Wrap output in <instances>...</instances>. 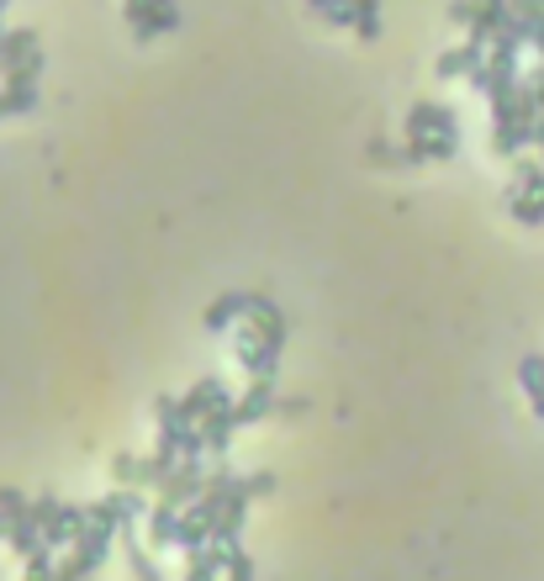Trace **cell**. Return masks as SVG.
<instances>
[{
	"mask_svg": "<svg viewBox=\"0 0 544 581\" xmlns=\"http://www.w3.org/2000/svg\"><path fill=\"white\" fill-rule=\"evenodd\" d=\"M11 524H17V513H11V508H0V539L11 534Z\"/></svg>",
	"mask_w": 544,
	"mask_h": 581,
	"instance_id": "obj_33",
	"label": "cell"
},
{
	"mask_svg": "<svg viewBox=\"0 0 544 581\" xmlns=\"http://www.w3.org/2000/svg\"><path fill=\"white\" fill-rule=\"evenodd\" d=\"M0 38H6V17H0Z\"/></svg>",
	"mask_w": 544,
	"mask_h": 581,
	"instance_id": "obj_39",
	"label": "cell"
},
{
	"mask_svg": "<svg viewBox=\"0 0 544 581\" xmlns=\"http://www.w3.org/2000/svg\"><path fill=\"white\" fill-rule=\"evenodd\" d=\"M175 27H180V6H175V0H148V6H138V11L127 17V32H133L138 43H154V38H165Z\"/></svg>",
	"mask_w": 544,
	"mask_h": 581,
	"instance_id": "obj_9",
	"label": "cell"
},
{
	"mask_svg": "<svg viewBox=\"0 0 544 581\" xmlns=\"http://www.w3.org/2000/svg\"><path fill=\"white\" fill-rule=\"evenodd\" d=\"M112 539H117V524H106V518H91V513H85V529H80V539L70 545L85 577H95V571L106 566V556H112Z\"/></svg>",
	"mask_w": 544,
	"mask_h": 581,
	"instance_id": "obj_5",
	"label": "cell"
},
{
	"mask_svg": "<svg viewBox=\"0 0 544 581\" xmlns=\"http://www.w3.org/2000/svg\"><path fill=\"white\" fill-rule=\"evenodd\" d=\"M138 6H148V0H122V17H133Z\"/></svg>",
	"mask_w": 544,
	"mask_h": 581,
	"instance_id": "obj_35",
	"label": "cell"
},
{
	"mask_svg": "<svg viewBox=\"0 0 544 581\" xmlns=\"http://www.w3.org/2000/svg\"><path fill=\"white\" fill-rule=\"evenodd\" d=\"M355 11V38L359 43H376L380 38V0H349Z\"/></svg>",
	"mask_w": 544,
	"mask_h": 581,
	"instance_id": "obj_23",
	"label": "cell"
},
{
	"mask_svg": "<svg viewBox=\"0 0 544 581\" xmlns=\"http://www.w3.org/2000/svg\"><path fill=\"white\" fill-rule=\"evenodd\" d=\"M487 59H492V43H481V38H465L460 49H450V53H439V80H471V74H481L487 70Z\"/></svg>",
	"mask_w": 544,
	"mask_h": 581,
	"instance_id": "obj_11",
	"label": "cell"
},
{
	"mask_svg": "<svg viewBox=\"0 0 544 581\" xmlns=\"http://www.w3.org/2000/svg\"><path fill=\"white\" fill-rule=\"evenodd\" d=\"M243 317H249V290H222L212 307L201 313V323H207V334H222V328H233Z\"/></svg>",
	"mask_w": 544,
	"mask_h": 581,
	"instance_id": "obj_15",
	"label": "cell"
},
{
	"mask_svg": "<svg viewBox=\"0 0 544 581\" xmlns=\"http://www.w3.org/2000/svg\"><path fill=\"white\" fill-rule=\"evenodd\" d=\"M513 22L529 32L534 22H544V0H513Z\"/></svg>",
	"mask_w": 544,
	"mask_h": 581,
	"instance_id": "obj_27",
	"label": "cell"
},
{
	"mask_svg": "<svg viewBox=\"0 0 544 581\" xmlns=\"http://www.w3.org/2000/svg\"><path fill=\"white\" fill-rule=\"evenodd\" d=\"M43 53H32L22 70H11L0 80V101H6V117H27L38 106V80H43Z\"/></svg>",
	"mask_w": 544,
	"mask_h": 581,
	"instance_id": "obj_3",
	"label": "cell"
},
{
	"mask_svg": "<svg viewBox=\"0 0 544 581\" xmlns=\"http://www.w3.org/2000/svg\"><path fill=\"white\" fill-rule=\"evenodd\" d=\"M249 328L260 334V344L281 360V349H285V313L264 296V290H249Z\"/></svg>",
	"mask_w": 544,
	"mask_h": 581,
	"instance_id": "obj_8",
	"label": "cell"
},
{
	"mask_svg": "<svg viewBox=\"0 0 544 581\" xmlns=\"http://www.w3.org/2000/svg\"><path fill=\"white\" fill-rule=\"evenodd\" d=\"M407 138H460V117H454L444 101H418L402 122Z\"/></svg>",
	"mask_w": 544,
	"mask_h": 581,
	"instance_id": "obj_7",
	"label": "cell"
},
{
	"mask_svg": "<svg viewBox=\"0 0 544 581\" xmlns=\"http://www.w3.org/2000/svg\"><path fill=\"white\" fill-rule=\"evenodd\" d=\"M529 49H540V53H544V22L529 27Z\"/></svg>",
	"mask_w": 544,
	"mask_h": 581,
	"instance_id": "obj_31",
	"label": "cell"
},
{
	"mask_svg": "<svg viewBox=\"0 0 544 581\" xmlns=\"http://www.w3.org/2000/svg\"><path fill=\"white\" fill-rule=\"evenodd\" d=\"M508 212H513L523 228H540L544 222V196H508Z\"/></svg>",
	"mask_w": 544,
	"mask_h": 581,
	"instance_id": "obj_25",
	"label": "cell"
},
{
	"mask_svg": "<svg viewBox=\"0 0 544 581\" xmlns=\"http://www.w3.org/2000/svg\"><path fill=\"white\" fill-rule=\"evenodd\" d=\"M233 434H238V408H233V397H228L222 408H212L207 418H201V439H207V455L228 461V444H233Z\"/></svg>",
	"mask_w": 544,
	"mask_h": 581,
	"instance_id": "obj_13",
	"label": "cell"
},
{
	"mask_svg": "<svg viewBox=\"0 0 544 581\" xmlns=\"http://www.w3.org/2000/svg\"><path fill=\"white\" fill-rule=\"evenodd\" d=\"M519 387L529 397L534 418H544V355H523L519 360Z\"/></svg>",
	"mask_w": 544,
	"mask_h": 581,
	"instance_id": "obj_21",
	"label": "cell"
},
{
	"mask_svg": "<svg viewBox=\"0 0 544 581\" xmlns=\"http://www.w3.org/2000/svg\"><path fill=\"white\" fill-rule=\"evenodd\" d=\"M6 545H11V556H38L48 539H43V529H38V513H22L17 524H11V534H6Z\"/></svg>",
	"mask_w": 544,
	"mask_h": 581,
	"instance_id": "obj_20",
	"label": "cell"
},
{
	"mask_svg": "<svg viewBox=\"0 0 544 581\" xmlns=\"http://www.w3.org/2000/svg\"><path fill=\"white\" fill-rule=\"evenodd\" d=\"M122 556H127L133 581H165L159 560H154V545H138V534H127V539H122Z\"/></svg>",
	"mask_w": 544,
	"mask_h": 581,
	"instance_id": "obj_18",
	"label": "cell"
},
{
	"mask_svg": "<svg viewBox=\"0 0 544 581\" xmlns=\"http://www.w3.org/2000/svg\"><path fill=\"white\" fill-rule=\"evenodd\" d=\"M53 581H95V577H85V571H80V560L64 556L59 566H53Z\"/></svg>",
	"mask_w": 544,
	"mask_h": 581,
	"instance_id": "obj_29",
	"label": "cell"
},
{
	"mask_svg": "<svg viewBox=\"0 0 544 581\" xmlns=\"http://www.w3.org/2000/svg\"><path fill=\"white\" fill-rule=\"evenodd\" d=\"M32 513H38V529H43V539L53 550H59V545H74L80 529H85V508H74L64 497H38Z\"/></svg>",
	"mask_w": 544,
	"mask_h": 581,
	"instance_id": "obj_1",
	"label": "cell"
},
{
	"mask_svg": "<svg viewBox=\"0 0 544 581\" xmlns=\"http://www.w3.org/2000/svg\"><path fill=\"white\" fill-rule=\"evenodd\" d=\"M154 418H159V444H154V455L165 465H180V455H186V418H180V397H159L154 402Z\"/></svg>",
	"mask_w": 544,
	"mask_h": 581,
	"instance_id": "obj_6",
	"label": "cell"
},
{
	"mask_svg": "<svg viewBox=\"0 0 544 581\" xmlns=\"http://www.w3.org/2000/svg\"><path fill=\"white\" fill-rule=\"evenodd\" d=\"M370 165H386V170H418V154L412 144H370Z\"/></svg>",
	"mask_w": 544,
	"mask_h": 581,
	"instance_id": "obj_22",
	"label": "cell"
},
{
	"mask_svg": "<svg viewBox=\"0 0 544 581\" xmlns=\"http://www.w3.org/2000/svg\"><path fill=\"white\" fill-rule=\"evenodd\" d=\"M32 53H43L38 49V32L32 27H6V38H0V74L22 70Z\"/></svg>",
	"mask_w": 544,
	"mask_h": 581,
	"instance_id": "obj_17",
	"label": "cell"
},
{
	"mask_svg": "<svg viewBox=\"0 0 544 581\" xmlns=\"http://www.w3.org/2000/svg\"><path fill=\"white\" fill-rule=\"evenodd\" d=\"M323 6H333V0H307V11H323Z\"/></svg>",
	"mask_w": 544,
	"mask_h": 581,
	"instance_id": "obj_36",
	"label": "cell"
},
{
	"mask_svg": "<svg viewBox=\"0 0 544 581\" xmlns=\"http://www.w3.org/2000/svg\"><path fill=\"white\" fill-rule=\"evenodd\" d=\"M222 402H228V387H222L217 376H201V381L180 397V418H186V423H201V418L212 408H222Z\"/></svg>",
	"mask_w": 544,
	"mask_h": 581,
	"instance_id": "obj_14",
	"label": "cell"
},
{
	"mask_svg": "<svg viewBox=\"0 0 544 581\" xmlns=\"http://www.w3.org/2000/svg\"><path fill=\"white\" fill-rule=\"evenodd\" d=\"M112 476H117V486H138V492H148V471H143V455H117V461H112Z\"/></svg>",
	"mask_w": 544,
	"mask_h": 581,
	"instance_id": "obj_24",
	"label": "cell"
},
{
	"mask_svg": "<svg viewBox=\"0 0 544 581\" xmlns=\"http://www.w3.org/2000/svg\"><path fill=\"white\" fill-rule=\"evenodd\" d=\"M529 80H534V96H540V112H544V64L534 74H529Z\"/></svg>",
	"mask_w": 544,
	"mask_h": 581,
	"instance_id": "obj_32",
	"label": "cell"
},
{
	"mask_svg": "<svg viewBox=\"0 0 544 581\" xmlns=\"http://www.w3.org/2000/svg\"><path fill=\"white\" fill-rule=\"evenodd\" d=\"M180 513L186 508H175V503H165V497H154V508H148V518H143L154 550H169V545H175V534H180Z\"/></svg>",
	"mask_w": 544,
	"mask_h": 581,
	"instance_id": "obj_16",
	"label": "cell"
},
{
	"mask_svg": "<svg viewBox=\"0 0 544 581\" xmlns=\"http://www.w3.org/2000/svg\"><path fill=\"white\" fill-rule=\"evenodd\" d=\"M0 122H6V101H0Z\"/></svg>",
	"mask_w": 544,
	"mask_h": 581,
	"instance_id": "obj_38",
	"label": "cell"
},
{
	"mask_svg": "<svg viewBox=\"0 0 544 581\" xmlns=\"http://www.w3.org/2000/svg\"><path fill=\"white\" fill-rule=\"evenodd\" d=\"M450 17L471 38H481V43H492L502 27H508V17H513V0H454L450 6Z\"/></svg>",
	"mask_w": 544,
	"mask_h": 581,
	"instance_id": "obj_2",
	"label": "cell"
},
{
	"mask_svg": "<svg viewBox=\"0 0 544 581\" xmlns=\"http://www.w3.org/2000/svg\"><path fill=\"white\" fill-rule=\"evenodd\" d=\"M249 482V497H270L275 492V471H254V476H243Z\"/></svg>",
	"mask_w": 544,
	"mask_h": 581,
	"instance_id": "obj_28",
	"label": "cell"
},
{
	"mask_svg": "<svg viewBox=\"0 0 544 581\" xmlns=\"http://www.w3.org/2000/svg\"><path fill=\"white\" fill-rule=\"evenodd\" d=\"M302 408H307L302 397H281V402H275V412H281V418H302Z\"/></svg>",
	"mask_w": 544,
	"mask_h": 581,
	"instance_id": "obj_30",
	"label": "cell"
},
{
	"mask_svg": "<svg viewBox=\"0 0 544 581\" xmlns=\"http://www.w3.org/2000/svg\"><path fill=\"white\" fill-rule=\"evenodd\" d=\"M534 122L540 117H523V112H513V117H492V148H498V159H519L523 148L534 144Z\"/></svg>",
	"mask_w": 544,
	"mask_h": 581,
	"instance_id": "obj_12",
	"label": "cell"
},
{
	"mask_svg": "<svg viewBox=\"0 0 544 581\" xmlns=\"http://www.w3.org/2000/svg\"><path fill=\"white\" fill-rule=\"evenodd\" d=\"M6 6H11V0H0V17H6Z\"/></svg>",
	"mask_w": 544,
	"mask_h": 581,
	"instance_id": "obj_37",
	"label": "cell"
},
{
	"mask_svg": "<svg viewBox=\"0 0 544 581\" xmlns=\"http://www.w3.org/2000/svg\"><path fill=\"white\" fill-rule=\"evenodd\" d=\"M201 492H207V465H201V455H186V461L165 476V486H159L154 497H165V503H175V508H196Z\"/></svg>",
	"mask_w": 544,
	"mask_h": 581,
	"instance_id": "obj_4",
	"label": "cell"
},
{
	"mask_svg": "<svg viewBox=\"0 0 544 581\" xmlns=\"http://www.w3.org/2000/svg\"><path fill=\"white\" fill-rule=\"evenodd\" d=\"M222 581H254V560L243 545H228V566H222Z\"/></svg>",
	"mask_w": 544,
	"mask_h": 581,
	"instance_id": "obj_26",
	"label": "cell"
},
{
	"mask_svg": "<svg viewBox=\"0 0 544 581\" xmlns=\"http://www.w3.org/2000/svg\"><path fill=\"white\" fill-rule=\"evenodd\" d=\"M275 376H249V387H243V397H238V429H254V423H264L270 412H275Z\"/></svg>",
	"mask_w": 544,
	"mask_h": 581,
	"instance_id": "obj_10",
	"label": "cell"
},
{
	"mask_svg": "<svg viewBox=\"0 0 544 581\" xmlns=\"http://www.w3.org/2000/svg\"><path fill=\"white\" fill-rule=\"evenodd\" d=\"M175 545H180V550H207V545H212V518H207V513H196V508H186L180 513V534H175Z\"/></svg>",
	"mask_w": 544,
	"mask_h": 581,
	"instance_id": "obj_19",
	"label": "cell"
},
{
	"mask_svg": "<svg viewBox=\"0 0 544 581\" xmlns=\"http://www.w3.org/2000/svg\"><path fill=\"white\" fill-rule=\"evenodd\" d=\"M534 144H540V154H544V112H540V122H534Z\"/></svg>",
	"mask_w": 544,
	"mask_h": 581,
	"instance_id": "obj_34",
	"label": "cell"
}]
</instances>
